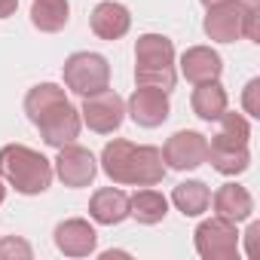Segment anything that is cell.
Returning <instances> with one entry per match:
<instances>
[{"mask_svg": "<svg viewBox=\"0 0 260 260\" xmlns=\"http://www.w3.org/2000/svg\"><path fill=\"white\" fill-rule=\"evenodd\" d=\"M25 113L40 128V138L49 147H64L80 138V110L68 101L64 89L55 83H40L25 95Z\"/></svg>", "mask_w": 260, "mask_h": 260, "instance_id": "1", "label": "cell"}, {"mask_svg": "<svg viewBox=\"0 0 260 260\" xmlns=\"http://www.w3.org/2000/svg\"><path fill=\"white\" fill-rule=\"evenodd\" d=\"M101 169L113 184H128V187H156L166 178V159L159 147L132 144L125 138L104 144Z\"/></svg>", "mask_w": 260, "mask_h": 260, "instance_id": "2", "label": "cell"}, {"mask_svg": "<svg viewBox=\"0 0 260 260\" xmlns=\"http://www.w3.org/2000/svg\"><path fill=\"white\" fill-rule=\"evenodd\" d=\"M52 162L25 147V144H7L0 147V178L22 196H40L52 184Z\"/></svg>", "mask_w": 260, "mask_h": 260, "instance_id": "3", "label": "cell"}, {"mask_svg": "<svg viewBox=\"0 0 260 260\" xmlns=\"http://www.w3.org/2000/svg\"><path fill=\"white\" fill-rule=\"evenodd\" d=\"M175 43L166 34H141L135 43V83L175 89Z\"/></svg>", "mask_w": 260, "mask_h": 260, "instance_id": "4", "label": "cell"}, {"mask_svg": "<svg viewBox=\"0 0 260 260\" xmlns=\"http://www.w3.org/2000/svg\"><path fill=\"white\" fill-rule=\"evenodd\" d=\"M64 86L77 95H95L110 86V64L98 52H74L64 61Z\"/></svg>", "mask_w": 260, "mask_h": 260, "instance_id": "5", "label": "cell"}, {"mask_svg": "<svg viewBox=\"0 0 260 260\" xmlns=\"http://www.w3.org/2000/svg\"><path fill=\"white\" fill-rule=\"evenodd\" d=\"M193 236L202 260H236L239 254V233H236V223L226 217L202 220Z\"/></svg>", "mask_w": 260, "mask_h": 260, "instance_id": "6", "label": "cell"}, {"mask_svg": "<svg viewBox=\"0 0 260 260\" xmlns=\"http://www.w3.org/2000/svg\"><path fill=\"white\" fill-rule=\"evenodd\" d=\"M205 34L208 40L214 43H236L245 37V19H248V4L242 0H223V4H214V7H205Z\"/></svg>", "mask_w": 260, "mask_h": 260, "instance_id": "7", "label": "cell"}, {"mask_svg": "<svg viewBox=\"0 0 260 260\" xmlns=\"http://www.w3.org/2000/svg\"><path fill=\"white\" fill-rule=\"evenodd\" d=\"M80 113H83L80 119L92 128V132L110 135V132H116V128L122 125V119H125V101L107 86V89H101L95 95H86Z\"/></svg>", "mask_w": 260, "mask_h": 260, "instance_id": "8", "label": "cell"}, {"mask_svg": "<svg viewBox=\"0 0 260 260\" xmlns=\"http://www.w3.org/2000/svg\"><path fill=\"white\" fill-rule=\"evenodd\" d=\"M162 159H166V169L193 172L208 159V138L202 132H193V128L175 132L162 147Z\"/></svg>", "mask_w": 260, "mask_h": 260, "instance_id": "9", "label": "cell"}, {"mask_svg": "<svg viewBox=\"0 0 260 260\" xmlns=\"http://www.w3.org/2000/svg\"><path fill=\"white\" fill-rule=\"evenodd\" d=\"M52 172L58 175V181L64 184V187H89L92 181H95V175H98V162H95V156L86 150V147H80V144H64V147H58V156H55V166H52Z\"/></svg>", "mask_w": 260, "mask_h": 260, "instance_id": "10", "label": "cell"}, {"mask_svg": "<svg viewBox=\"0 0 260 260\" xmlns=\"http://www.w3.org/2000/svg\"><path fill=\"white\" fill-rule=\"evenodd\" d=\"M169 92L166 89H156V86H138L132 92V98H128L125 104V113L132 116L141 128H156L169 119Z\"/></svg>", "mask_w": 260, "mask_h": 260, "instance_id": "11", "label": "cell"}, {"mask_svg": "<svg viewBox=\"0 0 260 260\" xmlns=\"http://www.w3.org/2000/svg\"><path fill=\"white\" fill-rule=\"evenodd\" d=\"M95 242H98V233L83 217H71L55 226V248L64 257H89L95 251Z\"/></svg>", "mask_w": 260, "mask_h": 260, "instance_id": "12", "label": "cell"}, {"mask_svg": "<svg viewBox=\"0 0 260 260\" xmlns=\"http://www.w3.org/2000/svg\"><path fill=\"white\" fill-rule=\"evenodd\" d=\"M89 28L95 37L101 40H119L128 34V28H132V16H128V10L122 4H113V0H104V4H98L92 10V19H89Z\"/></svg>", "mask_w": 260, "mask_h": 260, "instance_id": "13", "label": "cell"}, {"mask_svg": "<svg viewBox=\"0 0 260 260\" xmlns=\"http://www.w3.org/2000/svg\"><path fill=\"white\" fill-rule=\"evenodd\" d=\"M220 71H223V58H220L211 46H190V49L181 55V74H184L193 86L217 80Z\"/></svg>", "mask_w": 260, "mask_h": 260, "instance_id": "14", "label": "cell"}, {"mask_svg": "<svg viewBox=\"0 0 260 260\" xmlns=\"http://www.w3.org/2000/svg\"><path fill=\"white\" fill-rule=\"evenodd\" d=\"M89 214L101 226L122 223L128 217V196L119 187H101V190H95V196L89 202Z\"/></svg>", "mask_w": 260, "mask_h": 260, "instance_id": "15", "label": "cell"}, {"mask_svg": "<svg viewBox=\"0 0 260 260\" xmlns=\"http://www.w3.org/2000/svg\"><path fill=\"white\" fill-rule=\"evenodd\" d=\"M211 202H214L217 217H226V220H233V223L248 220L251 211H254V199H251V193H248L245 187H239V184H223V187L214 193Z\"/></svg>", "mask_w": 260, "mask_h": 260, "instance_id": "16", "label": "cell"}, {"mask_svg": "<svg viewBox=\"0 0 260 260\" xmlns=\"http://www.w3.org/2000/svg\"><path fill=\"white\" fill-rule=\"evenodd\" d=\"M166 214H169V199L153 187H144L135 196H128V217H135L144 226H153V223L166 220Z\"/></svg>", "mask_w": 260, "mask_h": 260, "instance_id": "17", "label": "cell"}, {"mask_svg": "<svg viewBox=\"0 0 260 260\" xmlns=\"http://www.w3.org/2000/svg\"><path fill=\"white\" fill-rule=\"evenodd\" d=\"M226 104H230V98H226V92H223V86H220L217 80L199 83V86L193 89V98H190L193 113H196L199 119H205V122H214V119L226 110Z\"/></svg>", "mask_w": 260, "mask_h": 260, "instance_id": "18", "label": "cell"}, {"mask_svg": "<svg viewBox=\"0 0 260 260\" xmlns=\"http://www.w3.org/2000/svg\"><path fill=\"white\" fill-rule=\"evenodd\" d=\"M217 122H220V128H217V135L211 138V144L208 147H230V150H239V147H248V138H251V125H248V119L242 116V113H230V110H223L220 116H217Z\"/></svg>", "mask_w": 260, "mask_h": 260, "instance_id": "19", "label": "cell"}, {"mask_svg": "<svg viewBox=\"0 0 260 260\" xmlns=\"http://www.w3.org/2000/svg\"><path fill=\"white\" fill-rule=\"evenodd\" d=\"M71 4L68 0H34L31 4V25L43 34H55L68 25Z\"/></svg>", "mask_w": 260, "mask_h": 260, "instance_id": "20", "label": "cell"}, {"mask_svg": "<svg viewBox=\"0 0 260 260\" xmlns=\"http://www.w3.org/2000/svg\"><path fill=\"white\" fill-rule=\"evenodd\" d=\"M172 202L184 217H199L211 205V190L202 181H181L172 193Z\"/></svg>", "mask_w": 260, "mask_h": 260, "instance_id": "21", "label": "cell"}, {"mask_svg": "<svg viewBox=\"0 0 260 260\" xmlns=\"http://www.w3.org/2000/svg\"><path fill=\"white\" fill-rule=\"evenodd\" d=\"M214 172L220 175H242L248 166H251V153L248 147H239V150H230V147H208V159Z\"/></svg>", "mask_w": 260, "mask_h": 260, "instance_id": "22", "label": "cell"}, {"mask_svg": "<svg viewBox=\"0 0 260 260\" xmlns=\"http://www.w3.org/2000/svg\"><path fill=\"white\" fill-rule=\"evenodd\" d=\"M10 257H22V260H31L34 251L25 239H16V236H7L0 242V260H10Z\"/></svg>", "mask_w": 260, "mask_h": 260, "instance_id": "23", "label": "cell"}, {"mask_svg": "<svg viewBox=\"0 0 260 260\" xmlns=\"http://www.w3.org/2000/svg\"><path fill=\"white\" fill-rule=\"evenodd\" d=\"M260 80L254 77L248 86H245V95H242V104H245V113L248 116H260Z\"/></svg>", "mask_w": 260, "mask_h": 260, "instance_id": "24", "label": "cell"}, {"mask_svg": "<svg viewBox=\"0 0 260 260\" xmlns=\"http://www.w3.org/2000/svg\"><path fill=\"white\" fill-rule=\"evenodd\" d=\"M257 236H260V223H251L248 233H245V239H248V257H254V242H257Z\"/></svg>", "mask_w": 260, "mask_h": 260, "instance_id": "25", "label": "cell"}, {"mask_svg": "<svg viewBox=\"0 0 260 260\" xmlns=\"http://www.w3.org/2000/svg\"><path fill=\"white\" fill-rule=\"evenodd\" d=\"M19 7V0H0V19H10Z\"/></svg>", "mask_w": 260, "mask_h": 260, "instance_id": "26", "label": "cell"}, {"mask_svg": "<svg viewBox=\"0 0 260 260\" xmlns=\"http://www.w3.org/2000/svg\"><path fill=\"white\" fill-rule=\"evenodd\" d=\"M4 199H7V187H4V181H0V205H4Z\"/></svg>", "mask_w": 260, "mask_h": 260, "instance_id": "27", "label": "cell"}, {"mask_svg": "<svg viewBox=\"0 0 260 260\" xmlns=\"http://www.w3.org/2000/svg\"><path fill=\"white\" fill-rule=\"evenodd\" d=\"M214 4H223V0H202V7H214Z\"/></svg>", "mask_w": 260, "mask_h": 260, "instance_id": "28", "label": "cell"}]
</instances>
